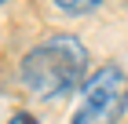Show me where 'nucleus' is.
<instances>
[{
	"mask_svg": "<svg viewBox=\"0 0 128 124\" xmlns=\"http://www.w3.org/2000/svg\"><path fill=\"white\" fill-rule=\"evenodd\" d=\"M88 48L70 33H55L22 58V84L40 99H59L84 80Z\"/></svg>",
	"mask_w": 128,
	"mask_h": 124,
	"instance_id": "nucleus-1",
	"label": "nucleus"
},
{
	"mask_svg": "<svg viewBox=\"0 0 128 124\" xmlns=\"http://www.w3.org/2000/svg\"><path fill=\"white\" fill-rule=\"evenodd\" d=\"M124 110H128V73L121 66H102L80 84V99L70 124H117Z\"/></svg>",
	"mask_w": 128,
	"mask_h": 124,
	"instance_id": "nucleus-2",
	"label": "nucleus"
},
{
	"mask_svg": "<svg viewBox=\"0 0 128 124\" xmlns=\"http://www.w3.org/2000/svg\"><path fill=\"white\" fill-rule=\"evenodd\" d=\"M8 124H37V117H30V113H15Z\"/></svg>",
	"mask_w": 128,
	"mask_h": 124,
	"instance_id": "nucleus-4",
	"label": "nucleus"
},
{
	"mask_svg": "<svg viewBox=\"0 0 128 124\" xmlns=\"http://www.w3.org/2000/svg\"><path fill=\"white\" fill-rule=\"evenodd\" d=\"M99 4H106V0H55V7L62 15H92Z\"/></svg>",
	"mask_w": 128,
	"mask_h": 124,
	"instance_id": "nucleus-3",
	"label": "nucleus"
}]
</instances>
